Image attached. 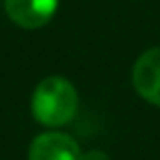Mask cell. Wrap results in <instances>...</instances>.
<instances>
[{
	"instance_id": "6da1fadb",
	"label": "cell",
	"mask_w": 160,
	"mask_h": 160,
	"mask_svg": "<svg viewBox=\"0 0 160 160\" xmlns=\"http://www.w3.org/2000/svg\"><path fill=\"white\" fill-rule=\"evenodd\" d=\"M79 106V95L73 83L65 77H45L32 91L31 109L39 124L47 128H61L73 120Z\"/></svg>"
},
{
	"instance_id": "7a4b0ae2",
	"label": "cell",
	"mask_w": 160,
	"mask_h": 160,
	"mask_svg": "<svg viewBox=\"0 0 160 160\" xmlns=\"http://www.w3.org/2000/svg\"><path fill=\"white\" fill-rule=\"evenodd\" d=\"M132 83L138 95L160 108V47L144 51L134 63Z\"/></svg>"
},
{
	"instance_id": "3957f363",
	"label": "cell",
	"mask_w": 160,
	"mask_h": 160,
	"mask_svg": "<svg viewBox=\"0 0 160 160\" xmlns=\"http://www.w3.org/2000/svg\"><path fill=\"white\" fill-rule=\"evenodd\" d=\"M59 0H4L8 18L22 28H41L55 16Z\"/></svg>"
},
{
	"instance_id": "277c9868",
	"label": "cell",
	"mask_w": 160,
	"mask_h": 160,
	"mask_svg": "<svg viewBox=\"0 0 160 160\" xmlns=\"http://www.w3.org/2000/svg\"><path fill=\"white\" fill-rule=\"evenodd\" d=\"M81 156L77 142L61 132L41 134L28 148V160H81Z\"/></svg>"
},
{
	"instance_id": "5b68a950",
	"label": "cell",
	"mask_w": 160,
	"mask_h": 160,
	"mask_svg": "<svg viewBox=\"0 0 160 160\" xmlns=\"http://www.w3.org/2000/svg\"><path fill=\"white\" fill-rule=\"evenodd\" d=\"M81 160H109V156L103 150H89L81 156Z\"/></svg>"
}]
</instances>
